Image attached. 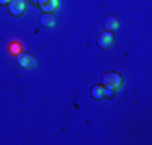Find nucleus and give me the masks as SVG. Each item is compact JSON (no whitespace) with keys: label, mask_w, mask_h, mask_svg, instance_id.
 I'll return each instance as SVG.
<instances>
[{"label":"nucleus","mask_w":152,"mask_h":145,"mask_svg":"<svg viewBox=\"0 0 152 145\" xmlns=\"http://www.w3.org/2000/svg\"><path fill=\"white\" fill-rule=\"evenodd\" d=\"M9 12H10L14 17H19L24 14V9H26V0H10L9 4Z\"/></svg>","instance_id":"7ed1b4c3"},{"label":"nucleus","mask_w":152,"mask_h":145,"mask_svg":"<svg viewBox=\"0 0 152 145\" xmlns=\"http://www.w3.org/2000/svg\"><path fill=\"white\" fill-rule=\"evenodd\" d=\"M15 59H17V63H19V66H20V68H26V69L36 66V59H34L31 54H27V52H19Z\"/></svg>","instance_id":"20e7f679"},{"label":"nucleus","mask_w":152,"mask_h":145,"mask_svg":"<svg viewBox=\"0 0 152 145\" xmlns=\"http://www.w3.org/2000/svg\"><path fill=\"white\" fill-rule=\"evenodd\" d=\"M103 26H105V29H107V31H115V29L118 27V20H117V17L108 15L107 19H105Z\"/></svg>","instance_id":"6e6552de"},{"label":"nucleus","mask_w":152,"mask_h":145,"mask_svg":"<svg viewBox=\"0 0 152 145\" xmlns=\"http://www.w3.org/2000/svg\"><path fill=\"white\" fill-rule=\"evenodd\" d=\"M115 37H113V34H112V31H105V32H102L100 36H98V46L100 47H110L112 44H113Z\"/></svg>","instance_id":"39448f33"},{"label":"nucleus","mask_w":152,"mask_h":145,"mask_svg":"<svg viewBox=\"0 0 152 145\" xmlns=\"http://www.w3.org/2000/svg\"><path fill=\"white\" fill-rule=\"evenodd\" d=\"M122 83H124V79H122V76L118 74V73H107V74H103V86H107V88H112V90H117V88H120L122 86Z\"/></svg>","instance_id":"f257e3e1"},{"label":"nucleus","mask_w":152,"mask_h":145,"mask_svg":"<svg viewBox=\"0 0 152 145\" xmlns=\"http://www.w3.org/2000/svg\"><path fill=\"white\" fill-rule=\"evenodd\" d=\"M31 2H32V4H36V5H42L46 0H31Z\"/></svg>","instance_id":"1a4fd4ad"},{"label":"nucleus","mask_w":152,"mask_h":145,"mask_svg":"<svg viewBox=\"0 0 152 145\" xmlns=\"http://www.w3.org/2000/svg\"><path fill=\"white\" fill-rule=\"evenodd\" d=\"M9 2H10V0H0V5H7Z\"/></svg>","instance_id":"9d476101"},{"label":"nucleus","mask_w":152,"mask_h":145,"mask_svg":"<svg viewBox=\"0 0 152 145\" xmlns=\"http://www.w3.org/2000/svg\"><path fill=\"white\" fill-rule=\"evenodd\" d=\"M113 91L115 90L107 88V86H103V85H95L91 88V96L95 98V100H103V98H107V96H112Z\"/></svg>","instance_id":"f03ea898"},{"label":"nucleus","mask_w":152,"mask_h":145,"mask_svg":"<svg viewBox=\"0 0 152 145\" xmlns=\"http://www.w3.org/2000/svg\"><path fill=\"white\" fill-rule=\"evenodd\" d=\"M41 7V10L42 12H48V14H54L58 9H59V0H46Z\"/></svg>","instance_id":"423d86ee"},{"label":"nucleus","mask_w":152,"mask_h":145,"mask_svg":"<svg viewBox=\"0 0 152 145\" xmlns=\"http://www.w3.org/2000/svg\"><path fill=\"white\" fill-rule=\"evenodd\" d=\"M41 24H42V27H54L56 26L54 14H48V12H44L42 15H41Z\"/></svg>","instance_id":"0eeeda50"}]
</instances>
